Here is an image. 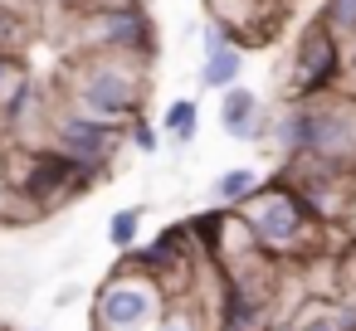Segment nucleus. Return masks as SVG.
<instances>
[{
    "label": "nucleus",
    "mask_w": 356,
    "mask_h": 331,
    "mask_svg": "<svg viewBox=\"0 0 356 331\" xmlns=\"http://www.w3.org/2000/svg\"><path fill=\"white\" fill-rule=\"evenodd\" d=\"M268 142L278 156H322L356 166V93H327V98H288L278 117H268Z\"/></svg>",
    "instance_id": "1"
},
{
    "label": "nucleus",
    "mask_w": 356,
    "mask_h": 331,
    "mask_svg": "<svg viewBox=\"0 0 356 331\" xmlns=\"http://www.w3.org/2000/svg\"><path fill=\"white\" fill-rule=\"evenodd\" d=\"M147 83H152L147 59L79 54V59H69V74H64V108H79L98 122L127 127L137 112H147Z\"/></svg>",
    "instance_id": "2"
},
{
    "label": "nucleus",
    "mask_w": 356,
    "mask_h": 331,
    "mask_svg": "<svg viewBox=\"0 0 356 331\" xmlns=\"http://www.w3.org/2000/svg\"><path fill=\"white\" fill-rule=\"evenodd\" d=\"M239 214H244L249 234L259 239V248L273 253L278 263H312L317 258V234L327 224L307 210V200L293 190V180L283 171L259 180L254 195L239 205Z\"/></svg>",
    "instance_id": "3"
},
{
    "label": "nucleus",
    "mask_w": 356,
    "mask_h": 331,
    "mask_svg": "<svg viewBox=\"0 0 356 331\" xmlns=\"http://www.w3.org/2000/svg\"><path fill=\"white\" fill-rule=\"evenodd\" d=\"M6 180H10V205H6V219L15 214H49L59 210L64 200L83 195L93 185V176L64 156L54 142H40V146H15L10 151V166H6Z\"/></svg>",
    "instance_id": "4"
},
{
    "label": "nucleus",
    "mask_w": 356,
    "mask_h": 331,
    "mask_svg": "<svg viewBox=\"0 0 356 331\" xmlns=\"http://www.w3.org/2000/svg\"><path fill=\"white\" fill-rule=\"evenodd\" d=\"M79 25V54H127V59H156V25L142 0H93L74 10Z\"/></svg>",
    "instance_id": "5"
},
{
    "label": "nucleus",
    "mask_w": 356,
    "mask_h": 331,
    "mask_svg": "<svg viewBox=\"0 0 356 331\" xmlns=\"http://www.w3.org/2000/svg\"><path fill=\"white\" fill-rule=\"evenodd\" d=\"M161 312H166V282L142 273L127 258L93 297V326L98 331H147Z\"/></svg>",
    "instance_id": "6"
},
{
    "label": "nucleus",
    "mask_w": 356,
    "mask_h": 331,
    "mask_svg": "<svg viewBox=\"0 0 356 331\" xmlns=\"http://www.w3.org/2000/svg\"><path fill=\"white\" fill-rule=\"evenodd\" d=\"M346 83V44L317 10L293 44V69H288V98H327Z\"/></svg>",
    "instance_id": "7"
},
{
    "label": "nucleus",
    "mask_w": 356,
    "mask_h": 331,
    "mask_svg": "<svg viewBox=\"0 0 356 331\" xmlns=\"http://www.w3.org/2000/svg\"><path fill=\"white\" fill-rule=\"evenodd\" d=\"M283 176L293 180V190L307 200V210L332 224L337 214H346L351 195H356V166H341V161H322V156H288L283 161Z\"/></svg>",
    "instance_id": "8"
},
{
    "label": "nucleus",
    "mask_w": 356,
    "mask_h": 331,
    "mask_svg": "<svg viewBox=\"0 0 356 331\" xmlns=\"http://www.w3.org/2000/svg\"><path fill=\"white\" fill-rule=\"evenodd\" d=\"M122 132H127V127L98 122V117H88V112H79V108H59V117H54V146H59L64 156H74V161L93 176V185H98V180L108 176V166L118 161Z\"/></svg>",
    "instance_id": "9"
},
{
    "label": "nucleus",
    "mask_w": 356,
    "mask_h": 331,
    "mask_svg": "<svg viewBox=\"0 0 356 331\" xmlns=\"http://www.w3.org/2000/svg\"><path fill=\"white\" fill-rule=\"evenodd\" d=\"M239 74H244V49L229 40V30H225L220 20H210V25H205V64H200V88L225 93L229 83H239Z\"/></svg>",
    "instance_id": "10"
},
{
    "label": "nucleus",
    "mask_w": 356,
    "mask_h": 331,
    "mask_svg": "<svg viewBox=\"0 0 356 331\" xmlns=\"http://www.w3.org/2000/svg\"><path fill=\"white\" fill-rule=\"evenodd\" d=\"M220 127L234 137V142H259L268 137V117H264V98L244 83H229L220 93Z\"/></svg>",
    "instance_id": "11"
},
{
    "label": "nucleus",
    "mask_w": 356,
    "mask_h": 331,
    "mask_svg": "<svg viewBox=\"0 0 356 331\" xmlns=\"http://www.w3.org/2000/svg\"><path fill=\"white\" fill-rule=\"evenodd\" d=\"M161 132L171 137V146H191L195 132H200V103L195 98H176L161 117Z\"/></svg>",
    "instance_id": "12"
},
{
    "label": "nucleus",
    "mask_w": 356,
    "mask_h": 331,
    "mask_svg": "<svg viewBox=\"0 0 356 331\" xmlns=\"http://www.w3.org/2000/svg\"><path fill=\"white\" fill-rule=\"evenodd\" d=\"M30 10L15 6V0H0V49H10V54H25L30 44Z\"/></svg>",
    "instance_id": "13"
},
{
    "label": "nucleus",
    "mask_w": 356,
    "mask_h": 331,
    "mask_svg": "<svg viewBox=\"0 0 356 331\" xmlns=\"http://www.w3.org/2000/svg\"><path fill=\"white\" fill-rule=\"evenodd\" d=\"M254 185H259V171H254V166H234V171H225V176L215 180V205L239 210V205L254 195Z\"/></svg>",
    "instance_id": "14"
},
{
    "label": "nucleus",
    "mask_w": 356,
    "mask_h": 331,
    "mask_svg": "<svg viewBox=\"0 0 356 331\" xmlns=\"http://www.w3.org/2000/svg\"><path fill=\"white\" fill-rule=\"evenodd\" d=\"M137 234H142V205H127V210H118L113 219H108V244L113 248H137Z\"/></svg>",
    "instance_id": "15"
},
{
    "label": "nucleus",
    "mask_w": 356,
    "mask_h": 331,
    "mask_svg": "<svg viewBox=\"0 0 356 331\" xmlns=\"http://www.w3.org/2000/svg\"><path fill=\"white\" fill-rule=\"evenodd\" d=\"M293 331H351V307H327V312H307L302 321H293Z\"/></svg>",
    "instance_id": "16"
},
{
    "label": "nucleus",
    "mask_w": 356,
    "mask_h": 331,
    "mask_svg": "<svg viewBox=\"0 0 356 331\" xmlns=\"http://www.w3.org/2000/svg\"><path fill=\"white\" fill-rule=\"evenodd\" d=\"M161 137H166V132H161V127H152V122H147V112H137V117L127 122V142H132L137 151H147V156H156V151H161Z\"/></svg>",
    "instance_id": "17"
},
{
    "label": "nucleus",
    "mask_w": 356,
    "mask_h": 331,
    "mask_svg": "<svg viewBox=\"0 0 356 331\" xmlns=\"http://www.w3.org/2000/svg\"><path fill=\"white\" fill-rule=\"evenodd\" d=\"M156 331H200V326H195V316H191L186 307H176V312H171V316H166Z\"/></svg>",
    "instance_id": "18"
},
{
    "label": "nucleus",
    "mask_w": 356,
    "mask_h": 331,
    "mask_svg": "<svg viewBox=\"0 0 356 331\" xmlns=\"http://www.w3.org/2000/svg\"><path fill=\"white\" fill-rule=\"evenodd\" d=\"M346 93H356V35L346 44Z\"/></svg>",
    "instance_id": "19"
},
{
    "label": "nucleus",
    "mask_w": 356,
    "mask_h": 331,
    "mask_svg": "<svg viewBox=\"0 0 356 331\" xmlns=\"http://www.w3.org/2000/svg\"><path fill=\"white\" fill-rule=\"evenodd\" d=\"M6 205H10V180L0 176V219H6Z\"/></svg>",
    "instance_id": "20"
},
{
    "label": "nucleus",
    "mask_w": 356,
    "mask_h": 331,
    "mask_svg": "<svg viewBox=\"0 0 356 331\" xmlns=\"http://www.w3.org/2000/svg\"><path fill=\"white\" fill-rule=\"evenodd\" d=\"M264 331H293V326H264Z\"/></svg>",
    "instance_id": "21"
}]
</instances>
